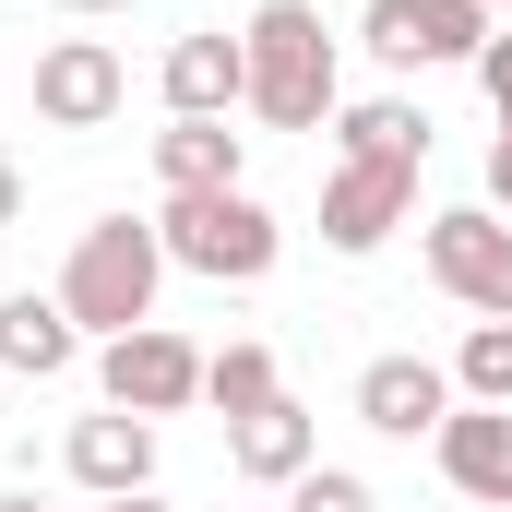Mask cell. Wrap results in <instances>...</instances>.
I'll return each instance as SVG.
<instances>
[{
    "instance_id": "6",
    "label": "cell",
    "mask_w": 512,
    "mask_h": 512,
    "mask_svg": "<svg viewBox=\"0 0 512 512\" xmlns=\"http://www.w3.org/2000/svg\"><path fill=\"white\" fill-rule=\"evenodd\" d=\"M96 393L131 405V417H191V405H203V346L167 334V322H143L120 346H96Z\"/></svg>"
},
{
    "instance_id": "1",
    "label": "cell",
    "mask_w": 512,
    "mask_h": 512,
    "mask_svg": "<svg viewBox=\"0 0 512 512\" xmlns=\"http://www.w3.org/2000/svg\"><path fill=\"white\" fill-rule=\"evenodd\" d=\"M239 60H251V120L262 131H334L346 72H334V24L310 0H262L239 24Z\"/></svg>"
},
{
    "instance_id": "16",
    "label": "cell",
    "mask_w": 512,
    "mask_h": 512,
    "mask_svg": "<svg viewBox=\"0 0 512 512\" xmlns=\"http://www.w3.org/2000/svg\"><path fill=\"white\" fill-rule=\"evenodd\" d=\"M274 393H286V370H274V346H251V334H239V346H203V405H215L227 429H239V417H262Z\"/></svg>"
},
{
    "instance_id": "3",
    "label": "cell",
    "mask_w": 512,
    "mask_h": 512,
    "mask_svg": "<svg viewBox=\"0 0 512 512\" xmlns=\"http://www.w3.org/2000/svg\"><path fill=\"white\" fill-rule=\"evenodd\" d=\"M155 239H167L179 274H203V286H262L286 262V227H274V203H262L251 179L239 191H167L155 203Z\"/></svg>"
},
{
    "instance_id": "24",
    "label": "cell",
    "mask_w": 512,
    "mask_h": 512,
    "mask_svg": "<svg viewBox=\"0 0 512 512\" xmlns=\"http://www.w3.org/2000/svg\"><path fill=\"white\" fill-rule=\"evenodd\" d=\"M60 12H131V0H60Z\"/></svg>"
},
{
    "instance_id": "20",
    "label": "cell",
    "mask_w": 512,
    "mask_h": 512,
    "mask_svg": "<svg viewBox=\"0 0 512 512\" xmlns=\"http://www.w3.org/2000/svg\"><path fill=\"white\" fill-rule=\"evenodd\" d=\"M465 72L489 84V108H501V120H512V24H501V36H489V48H477V60H465Z\"/></svg>"
},
{
    "instance_id": "26",
    "label": "cell",
    "mask_w": 512,
    "mask_h": 512,
    "mask_svg": "<svg viewBox=\"0 0 512 512\" xmlns=\"http://www.w3.org/2000/svg\"><path fill=\"white\" fill-rule=\"evenodd\" d=\"M489 12H512V0H489Z\"/></svg>"
},
{
    "instance_id": "18",
    "label": "cell",
    "mask_w": 512,
    "mask_h": 512,
    "mask_svg": "<svg viewBox=\"0 0 512 512\" xmlns=\"http://www.w3.org/2000/svg\"><path fill=\"white\" fill-rule=\"evenodd\" d=\"M358 48H370L382 72H429V24H417V0H358Z\"/></svg>"
},
{
    "instance_id": "2",
    "label": "cell",
    "mask_w": 512,
    "mask_h": 512,
    "mask_svg": "<svg viewBox=\"0 0 512 512\" xmlns=\"http://www.w3.org/2000/svg\"><path fill=\"white\" fill-rule=\"evenodd\" d=\"M155 286H167V239H155V215H96V227L72 239V262H60L48 298H60L96 346H120V334L155 322Z\"/></svg>"
},
{
    "instance_id": "8",
    "label": "cell",
    "mask_w": 512,
    "mask_h": 512,
    "mask_svg": "<svg viewBox=\"0 0 512 512\" xmlns=\"http://www.w3.org/2000/svg\"><path fill=\"white\" fill-rule=\"evenodd\" d=\"M167 120H239L251 108V60H239V36L227 24H191V36H167Z\"/></svg>"
},
{
    "instance_id": "10",
    "label": "cell",
    "mask_w": 512,
    "mask_h": 512,
    "mask_svg": "<svg viewBox=\"0 0 512 512\" xmlns=\"http://www.w3.org/2000/svg\"><path fill=\"white\" fill-rule=\"evenodd\" d=\"M453 405H465V393H453L441 358H370V370H358V417H370L382 441H429Z\"/></svg>"
},
{
    "instance_id": "4",
    "label": "cell",
    "mask_w": 512,
    "mask_h": 512,
    "mask_svg": "<svg viewBox=\"0 0 512 512\" xmlns=\"http://www.w3.org/2000/svg\"><path fill=\"white\" fill-rule=\"evenodd\" d=\"M417 251H429V286H441L453 310L512 322V215H489V203H441Z\"/></svg>"
},
{
    "instance_id": "12",
    "label": "cell",
    "mask_w": 512,
    "mask_h": 512,
    "mask_svg": "<svg viewBox=\"0 0 512 512\" xmlns=\"http://www.w3.org/2000/svg\"><path fill=\"white\" fill-rule=\"evenodd\" d=\"M227 465H239L251 489H298V477L322 465V417H310L298 393H274L262 417H239V429H227Z\"/></svg>"
},
{
    "instance_id": "17",
    "label": "cell",
    "mask_w": 512,
    "mask_h": 512,
    "mask_svg": "<svg viewBox=\"0 0 512 512\" xmlns=\"http://www.w3.org/2000/svg\"><path fill=\"white\" fill-rule=\"evenodd\" d=\"M453 393H465V405H512V322H465V346H453Z\"/></svg>"
},
{
    "instance_id": "21",
    "label": "cell",
    "mask_w": 512,
    "mask_h": 512,
    "mask_svg": "<svg viewBox=\"0 0 512 512\" xmlns=\"http://www.w3.org/2000/svg\"><path fill=\"white\" fill-rule=\"evenodd\" d=\"M489 215H512V120L489 131Z\"/></svg>"
},
{
    "instance_id": "19",
    "label": "cell",
    "mask_w": 512,
    "mask_h": 512,
    "mask_svg": "<svg viewBox=\"0 0 512 512\" xmlns=\"http://www.w3.org/2000/svg\"><path fill=\"white\" fill-rule=\"evenodd\" d=\"M286 512H382V489H370L358 465H310V477L286 489Z\"/></svg>"
},
{
    "instance_id": "7",
    "label": "cell",
    "mask_w": 512,
    "mask_h": 512,
    "mask_svg": "<svg viewBox=\"0 0 512 512\" xmlns=\"http://www.w3.org/2000/svg\"><path fill=\"white\" fill-rule=\"evenodd\" d=\"M120 96H131V72H120L108 36H48L36 48V120L48 131H108Z\"/></svg>"
},
{
    "instance_id": "15",
    "label": "cell",
    "mask_w": 512,
    "mask_h": 512,
    "mask_svg": "<svg viewBox=\"0 0 512 512\" xmlns=\"http://www.w3.org/2000/svg\"><path fill=\"white\" fill-rule=\"evenodd\" d=\"M334 155H417L429 167V108L417 96H358V108H334Z\"/></svg>"
},
{
    "instance_id": "13",
    "label": "cell",
    "mask_w": 512,
    "mask_h": 512,
    "mask_svg": "<svg viewBox=\"0 0 512 512\" xmlns=\"http://www.w3.org/2000/svg\"><path fill=\"white\" fill-rule=\"evenodd\" d=\"M72 358H84V322H72L60 298H36V286L0 298V370H12V382H60Z\"/></svg>"
},
{
    "instance_id": "22",
    "label": "cell",
    "mask_w": 512,
    "mask_h": 512,
    "mask_svg": "<svg viewBox=\"0 0 512 512\" xmlns=\"http://www.w3.org/2000/svg\"><path fill=\"white\" fill-rule=\"evenodd\" d=\"M12 215H24V167L0 155V227H12Z\"/></svg>"
},
{
    "instance_id": "23",
    "label": "cell",
    "mask_w": 512,
    "mask_h": 512,
    "mask_svg": "<svg viewBox=\"0 0 512 512\" xmlns=\"http://www.w3.org/2000/svg\"><path fill=\"white\" fill-rule=\"evenodd\" d=\"M96 512H167V501H155V489H131V501H96Z\"/></svg>"
},
{
    "instance_id": "14",
    "label": "cell",
    "mask_w": 512,
    "mask_h": 512,
    "mask_svg": "<svg viewBox=\"0 0 512 512\" xmlns=\"http://www.w3.org/2000/svg\"><path fill=\"white\" fill-rule=\"evenodd\" d=\"M239 155H251V143L227 120H167L155 131V179H167V191H239Z\"/></svg>"
},
{
    "instance_id": "11",
    "label": "cell",
    "mask_w": 512,
    "mask_h": 512,
    "mask_svg": "<svg viewBox=\"0 0 512 512\" xmlns=\"http://www.w3.org/2000/svg\"><path fill=\"white\" fill-rule=\"evenodd\" d=\"M429 453H441V477H453L465 501L512 512V405H453V417L429 429Z\"/></svg>"
},
{
    "instance_id": "9",
    "label": "cell",
    "mask_w": 512,
    "mask_h": 512,
    "mask_svg": "<svg viewBox=\"0 0 512 512\" xmlns=\"http://www.w3.org/2000/svg\"><path fill=\"white\" fill-rule=\"evenodd\" d=\"M60 465H72V489H96V501H131V489H155V417H72V441H60Z\"/></svg>"
},
{
    "instance_id": "25",
    "label": "cell",
    "mask_w": 512,
    "mask_h": 512,
    "mask_svg": "<svg viewBox=\"0 0 512 512\" xmlns=\"http://www.w3.org/2000/svg\"><path fill=\"white\" fill-rule=\"evenodd\" d=\"M0 512H48V501H24V489H12V501H0Z\"/></svg>"
},
{
    "instance_id": "5",
    "label": "cell",
    "mask_w": 512,
    "mask_h": 512,
    "mask_svg": "<svg viewBox=\"0 0 512 512\" xmlns=\"http://www.w3.org/2000/svg\"><path fill=\"white\" fill-rule=\"evenodd\" d=\"M417 215V155H334V179H322V239L346 262H370Z\"/></svg>"
}]
</instances>
